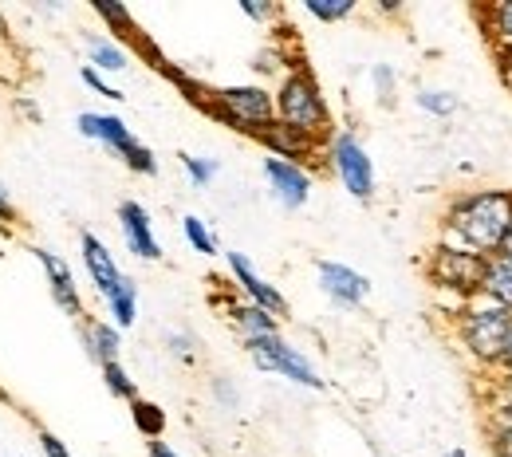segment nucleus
I'll return each mask as SVG.
<instances>
[{
	"mask_svg": "<svg viewBox=\"0 0 512 457\" xmlns=\"http://www.w3.org/2000/svg\"><path fill=\"white\" fill-rule=\"evenodd\" d=\"M146 457H182V454H178L170 442H162V438H158V442H146Z\"/></svg>",
	"mask_w": 512,
	"mask_h": 457,
	"instance_id": "obj_38",
	"label": "nucleus"
},
{
	"mask_svg": "<svg viewBox=\"0 0 512 457\" xmlns=\"http://www.w3.org/2000/svg\"><path fill=\"white\" fill-rule=\"evenodd\" d=\"M32 257H36L40 268H44V284H48L56 308H60L64 316H71L75 324H83L87 312H83V296H79V284H75L71 264H67L60 253H52V249H32Z\"/></svg>",
	"mask_w": 512,
	"mask_h": 457,
	"instance_id": "obj_9",
	"label": "nucleus"
},
{
	"mask_svg": "<svg viewBox=\"0 0 512 457\" xmlns=\"http://www.w3.org/2000/svg\"><path fill=\"white\" fill-rule=\"evenodd\" d=\"M414 103H418L426 115H438V119H449V115L461 107L453 91H434V87H422V91L414 95Z\"/></svg>",
	"mask_w": 512,
	"mask_h": 457,
	"instance_id": "obj_26",
	"label": "nucleus"
},
{
	"mask_svg": "<svg viewBox=\"0 0 512 457\" xmlns=\"http://www.w3.org/2000/svg\"><path fill=\"white\" fill-rule=\"evenodd\" d=\"M79 343H83V351H87V359L91 363H119V355H123V331L111 324V320H95V316H87L83 324H79Z\"/></svg>",
	"mask_w": 512,
	"mask_h": 457,
	"instance_id": "obj_15",
	"label": "nucleus"
},
{
	"mask_svg": "<svg viewBox=\"0 0 512 457\" xmlns=\"http://www.w3.org/2000/svg\"><path fill=\"white\" fill-rule=\"evenodd\" d=\"M245 351H249L256 371L280 375V379H288V383H296V387H308V391H323V379H320V371H316V363H312L300 347H292L284 335L253 339V343H245Z\"/></svg>",
	"mask_w": 512,
	"mask_h": 457,
	"instance_id": "obj_7",
	"label": "nucleus"
},
{
	"mask_svg": "<svg viewBox=\"0 0 512 457\" xmlns=\"http://www.w3.org/2000/svg\"><path fill=\"white\" fill-rule=\"evenodd\" d=\"M99 375H103V387L115 394V398H123V402H134V398H138V383L130 379V371L123 367V359H119V363H103Z\"/></svg>",
	"mask_w": 512,
	"mask_h": 457,
	"instance_id": "obj_23",
	"label": "nucleus"
},
{
	"mask_svg": "<svg viewBox=\"0 0 512 457\" xmlns=\"http://www.w3.org/2000/svg\"><path fill=\"white\" fill-rule=\"evenodd\" d=\"M205 111L213 119H221L225 127L256 138L276 123V91H268L264 83H233V87H217L205 99Z\"/></svg>",
	"mask_w": 512,
	"mask_h": 457,
	"instance_id": "obj_3",
	"label": "nucleus"
},
{
	"mask_svg": "<svg viewBox=\"0 0 512 457\" xmlns=\"http://www.w3.org/2000/svg\"><path fill=\"white\" fill-rule=\"evenodd\" d=\"M8 221H16V205H12L8 190L0 186V225H8Z\"/></svg>",
	"mask_w": 512,
	"mask_h": 457,
	"instance_id": "obj_39",
	"label": "nucleus"
},
{
	"mask_svg": "<svg viewBox=\"0 0 512 457\" xmlns=\"http://www.w3.org/2000/svg\"><path fill=\"white\" fill-rule=\"evenodd\" d=\"M123 166H127L130 174H142V178H154V174H158V158H154V150L142 146V142L123 158Z\"/></svg>",
	"mask_w": 512,
	"mask_h": 457,
	"instance_id": "obj_29",
	"label": "nucleus"
},
{
	"mask_svg": "<svg viewBox=\"0 0 512 457\" xmlns=\"http://www.w3.org/2000/svg\"><path fill=\"white\" fill-rule=\"evenodd\" d=\"M446 457H469V454H465V450H449Z\"/></svg>",
	"mask_w": 512,
	"mask_h": 457,
	"instance_id": "obj_42",
	"label": "nucleus"
},
{
	"mask_svg": "<svg viewBox=\"0 0 512 457\" xmlns=\"http://www.w3.org/2000/svg\"><path fill=\"white\" fill-rule=\"evenodd\" d=\"M485 264H489V257L469 253V249H457V245H446V241H442V245L430 253V261H426V276H430L434 288L453 292V296L461 300V308H465V304H473V300L481 296Z\"/></svg>",
	"mask_w": 512,
	"mask_h": 457,
	"instance_id": "obj_5",
	"label": "nucleus"
},
{
	"mask_svg": "<svg viewBox=\"0 0 512 457\" xmlns=\"http://www.w3.org/2000/svg\"><path fill=\"white\" fill-rule=\"evenodd\" d=\"M323 158L331 166V174L343 182V190L355 197V201H371L379 190V178H375V162L367 154V146L359 142V134L351 131H335L323 146Z\"/></svg>",
	"mask_w": 512,
	"mask_h": 457,
	"instance_id": "obj_6",
	"label": "nucleus"
},
{
	"mask_svg": "<svg viewBox=\"0 0 512 457\" xmlns=\"http://www.w3.org/2000/svg\"><path fill=\"white\" fill-rule=\"evenodd\" d=\"M87 64L95 67L99 75H119V71H127L130 67V56L119 40L91 32V36H87Z\"/></svg>",
	"mask_w": 512,
	"mask_h": 457,
	"instance_id": "obj_19",
	"label": "nucleus"
},
{
	"mask_svg": "<svg viewBox=\"0 0 512 457\" xmlns=\"http://www.w3.org/2000/svg\"><path fill=\"white\" fill-rule=\"evenodd\" d=\"M489 36L497 40V48H512V0L489 8Z\"/></svg>",
	"mask_w": 512,
	"mask_h": 457,
	"instance_id": "obj_27",
	"label": "nucleus"
},
{
	"mask_svg": "<svg viewBox=\"0 0 512 457\" xmlns=\"http://www.w3.org/2000/svg\"><path fill=\"white\" fill-rule=\"evenodd\" d=\"M130 418H134V426H138V434H142L146 442H158V438L166 434V410H162L158 402L142 398V394L130 402Z\"/></svg>",
	"mask_w": 512,
	"mask_h": 457,
	"instance_id": "obj_21",
	"label": "nucleus"
},
{
	"mask_svg": "<svg viewBox=\"0 0 512 457\" xmlns=\"http://www.w3.org/2000/svg\"><path fill=\"white\" fill-rule=\"evenodd\" d=\"M79 257H83V268H87V280L95 284L99 296H107L119 280H123V268L115 261V253L107 249V241H99L95 233H79Z\"/></svg>",
	"mask_w": 512,
	"mask_h": 457,
	"instance_id": "obj_14",
	"label": "nucleus"
},
{
	"mask_svg": "<svg viewBox=\"0 0 512 457\" xmlns=\"http://www.w3.org/2000/svg\"><path fill=\"white\" fill-rule=\"evenodd\" d=\"M95 12L115 28V32H123V36H134V20H130V12L123 4H111V0H95Z\"/></svg>",
	"mask_w": 512,
	"mask_h": 457,
	"instance_id": "obj_28",
	"label": "nucleus"
},
{
	"mask_svg": "<svg viewBox=\"0 0 512 457\" xmlns=\"http://www.w3.org/2000/svg\"><path fill=\"white\" fill-rule=\"evenodd\" d=\"M119 233H123L127 249L138 261H150V264L162 261V245L154 237V225H150L146 205H138V201H123L119 205Z\"/></svg>",
	"mask_w": 512,
	"mask_h": 457,
	"instance_id": "obj_13",
	"label": "nucleus"
},
{
	"mask_svg": "<svg viewBox=\"0 0 512 457\" xmlns=\"http://www.w3.org/2000/svg\"><path fill=\"white\" fill-rule=\"evenodd\" d=\"M241 12L256 20V24H264V20H276V4H256V0H241Z\"/></svg>",
	"mask_w": 512,
	"mask_h": 457,
	"instance_id": "obj_35",
	"label": "nucleus"
},
{
	"mask_svg": "<svg viewBox=\"0 0 512 457\" xmlns=\"http://www.w3.org/2000/svg\"><path fill=\"white\" fill-rule=\"evenodd\" d=\"M182 170H186V178H190L193 190H205V186H213V178L221 174V162H217V158H197V154H182Z\"/></svg>",
	"mask_w": 512,
	"mask_h": 457,
	"instance_id": "obj_25",
	"label": "nucleus"
},
{
	"mask_svg": "<svg viewBox=\"0 0 512 457\" xmlns=\"http://www.w3.org/2000/svg\"><path fill=\"white\" fill-rule=\"evenodd\" d=\"M166 351L174 359H182V363H193L197 359V339H193L190 331H170L166 335Z\"/></svg>",
	"mask_w": 512,
	"mask_h": 457,
	"instance_id": "obj_31",
	"label": "nucleus"
},
{
	"mask_svg": "<svg viewBox=\"0 0 512 457\" xmlns=\"http://www.w3.org/2000/svg\"><path fill=\"white\" fill-rule=\"evenodd\" d=\"M497 257L512 261V225H509V233H505V241H501V253H497Z\"/></svg>",
	"mask_w": 512,
	"mask_h": 457,
	"instance_id": "obj_40",
	"label": "nucleus"
},
{
	"mask_svg": "<svg viewBox=\"0 0 512 457\" xmlns=\"http://www.w3.org/2000/svg\"><path fill=\"white\" fill-rule=\"evenodd\" d=\"M371 83H375V91H379V103H394V83H398V75H394V67L390 64H375L371 67Z\"/></svg>",
	"mask_w": 512,
	"mask_h": 457,
	"instance_id": "obj_32",
	"label": "nucleus"
},
{
	"mask_svg": "<svg viewBox=\"0 0 512 457\" xmlns=\"http://www.w3.org/2000/svg\"><path fill=\"white\" fill-rule=\"evenodd\" d=\"M260 174L268 182V194L276 197L288 213H296V209L308 205V197H312V170L308 166H296V162H284V158H272L268 154L260 162Z\"/></svg>",
	"mask_w": 512,
	"mask_h": 457,
	"instance_id": "obj_8",
	"label": "nucleus"
},
{
	"mask_svg": "<svg viewBox=\"0 0 512 457\" xmlns=\"http://www.w3.org/2000/svg\"><path fill=\"white\" fill-rule=\"evenodd\" d=\"M75 131L83 138H91V142H99V146H107L115 158H127L130 150L138 146V138L130 134L127 123L119 115H107V111H83L75 119Z\"/></svg>",
	"mask_w": 512,
	"mask_h": 457,
	"instance_id": "obj_12",
	"label": "nucleus"
},
{
	"mask_svg": "<svg viewBox=\"0 0 512 457\" xmlns=\"http://www.w3.org/2000/svg\"><path fill=\"white\" fill-rule=\"evenodd\" d=\"M103 304H107V320L119 331L138 324V284H134V276L123 272V280L103 296Z\"/></svg>",
	"mask_w": 512,
	"mask_h": 457,
	"instance_id": "obj_18",
	"label": "nucleus"
},
{
	"mask_svg": "<svg viewBox=\"0 0 512 457\" xmlns=\"http://www.w3.org/2000/svg\"><path fill=\"white\" fill-rule=\"evenodd\" d=\"M355 0H304V12L308 16H316L320 24H339V20H347V16H355Z\"/></svg>",
	"mask_w": 512,
	"mask_h": 457,
	"instance_id": "obj_24",
	"label": "nucleus"
},
{
	"mask_svg": "<svg viewBox=\"0 0 512 457\" xmlns=\"http://www.w3.org/2000/svg\"><path fill=\"white\" fill-rule=\"evenodd\" d=\"M316 276H320V292L331 304H339V308H359L371 296V280L359 268H351V264L320 261L316 264Z\"/></svg>",
	"mask_w": 512,
	"mask_h": 457,
	"instance_id": "obj_11",
	"label": "nucleus"
},
{
	"mask_svg": "<svg viewBox=\"0 0 512 457\" xmlns=\"http://www.w3.org/2000/svg\"><path fill=\"white\" fill-rule=\"evenodd\" d=\"M225 312H229V324H233V331L241 335V343H253V339H264V335H280V320H276L272 312H264V308L249 304V300L229 304Z\"/></svg>",
	"mask_w": 512,
	"mask_h": 457,
	"instance_id": "obj_17",
	"label": "nucleus"
},
{
	"mask_svg": "<svg viewBox=\"0 0 512 457\" xmlns=\"http://www.w3.org/2000/svg\"><path fill=\"white\" fill-rule=\"evenodd\" d=\"M182 237H186V245H190L193 253H201V257H217L221 253V245H217V233L201 221V217H193L186 213L182 217Z\"/></svg>",
	"mask_w": 512,
	"mask_h": 457,
	"instance_id": "obj_22",
	"label": "nucleus"
},
{
	"mask_svg": "<svg viewBox=\"0 0 512 457\" xmlns=\"http://www.w3.org/2000/svg\"><path fill=\"white\" fill-rule=\"evenodd\" d=\"M256 142H260L272 158H284V162H296V166H304L308 154H316L320 146H327V142H316V138L292 131V127H284V123H272L268 131H260L256 134Z\"/></svg>",
	"mask_w": 512,
	"mask_h": 457,
	"instance_id": "obj_16",
	"label": "nucleus"
},
{
	"mask_svg": "<svg viewBox=\"0 0 512 457\" xmlns=\"http://www.w3.org/2000/svg\"><path fill=\"white\" fill-rule=\"evenodd\" d=\"M225 264H229V276H233V284L241 288V296H245L249 304L264 308V312H272L276 320H280V316H288V300L280 296V288H276V284H268V280L253 268V261H249L245 253H225Z\"/></svg>",
	"mask_w": 512,
	"mask_h": 457,
	"instance_id": "obj_10",
	"label": "nucleus"
},
{
	"mask_svg": "<svg viewBox=\"0 0 512 457\" xmlns=\"http://www.w3.org/2000/svg\"><path fill=\"white\" fill-rule=\"evenodd\" d=\"M276 123L292 127V131L308 134L316 142H327L335 127H331V107L323 99L320 79L308 67H292L284 71L280 87H276Z\"/></svg>",
	"mask_w": 512,
	"mask_h": 457,
	"instance_id": "obj_2",
	"label": "nucleus"
},
{
	"mask_svg": "<svg viewBox=\"0 0 512 457\" xmlns=\"http://www.w3.org/2000/svg\"><path fill=\"white\" fill-rule=\"evenodd\" d=\"M509 225L512 190H473V194L449 201L446 217H442V241L481 253V257H497Z\"/></svg>",
	"mask_w": 512,
	"mask_h": 457,
	"instance_id": "obj_1",
	"label": "nucleus"
},
{
	"mask_svg": "<svg viewBox=\"0 0 512 457\" xmlns=\"http://www.w3.org/2000/svg\"><path fill=\"white\" fill-rule=\"evenodd\" d=\"M213 394H217V402H221L225 410H233V406H237V387H233V379L217 375V379H213Z\"/></svg>",
	"mask_w": 512,
	"mask_h": 457,
	"instance_id": "obj_34",
	"label": "nucleus"
},
{
	"mask_svg": "<svg viewBox=\"0 0 512 457\" xmlns=\"http://www.w3.org/2000/svg\"><path fill=\"white\" fill-rule=\"evenodd\" d=\"M79 79H83V83H87L95 95H103V99H111V103H123V99H127L119 87H111V83H107V75H99V71H95L91 64L79 67Z\"/></svg>",
	"mask_w": 512,
	"mask_h": 457,
	"instance_id": "obj_30",
	"label": "nucleus"
},
{
	"mask_svg": "<svg viewBox=\"0 0 512 457\" xmlns=\"http://www.w3.org/2000/svg\"><path fill=\"white\" fill-rule=\"evenodd\" d=\"M0 257H4V253H0Z\"/></svg>",
	"mask_w": 512,
	"mask_h": 457,
	"instance_id": "obj_43",
	"label": "nucleus"
},
{
	"mask_svg": "<svg viewBox=\"0 0 512 457\" xmlns=\"http://www.w3.org/2000/svg\"><path fill=\"white\" fill-rule=\"evenodd\" d=\"M509 331H512V312L489 304V300H481V296L461 308L457 335H461L465 355H469L477 367H497V371H501L505 347H509Z\"/></svg>",
	"mask_w": 512,
	"mask_h": 457,
	"instance_id": "obj_4",
	"label": "nucleus"
},
{
	"mask_svg": "<svg viewBox=\"0 0 512 457\" xmlns=\"http://www.w3.org/2000/svg\"><path fill=\"white\" fill-rule=\"evenodd\" d=\"M20 457H24V454H20Z\"/></svg>",
	"mask_w": 512,
	"mask_h": 457,
	"instance_id": "obj_44",
	"label": "nucleus"
},
{
	"mask_svg": "<svg viewBox=\"0 0 512 457\" xmlns=\"http://www.w3.org/2000/svg\"><path fill=\"white\" fill-rule=\"evenodd\" d=\"M497 71H501L505 87L512 91V48H497Z\"/></svg>",
	"mask_w": 512,
	"mask_h": 457,
	"instance_id": "obj_37",
	"label": "nucleus"
},
{
	"mask_svg": "<svg viewBox=\"0 0 512 457\" xmlns=\"http://www.w3.org/2000/svg\"><path fill=\"white\" fill-rule=\"evenodd\" d=\"M481 300H489V304H497V308L512 312V261H505V257H489V264H485V280H481Z\"/></svg>",
	"mask_w": 512,
	"mask_h": 457,
	"instance_id": "obj_20",
	"label": "nucleus"
},
{
	"mask_svg": "<svg viewBox=\"0 0 512 457\" xmlns=\"http://www.w3.org/2000/svg\"><path fill=\"white\" fill-rule=\"evenodd\" d=\"M489 450L493 457H512V422H497L489 430Z\"/></svg>",
	"mask_w": 512,
	"mask_h": 457,
	"instance_id": "obj_33",
	"label": "nucleus"
},
{
	"mask_svg": "<svg viewBox=\"0 0 512 457\" xmlns=\"http://www.w3.org/2000/svg\"><path fill=\"white\" fill-rule=\"evenodd\" d=\"M501 371H512V331H509V347H505V363H501Z\"/></svg>",
	"mask_w": 512,
	"mask_h": 457,
	"instance_id": "obj_41",
	"label": "nucleus"
},
{
	"mask_svg": "<svg viewBox=\"0 0 512 457\" xmlns=\"http://www.w3.org/2000/svg\"><path fill=\"white\" fill-rule=\"evenodd\" d=\"M40 450H44V457H75L52 430H40Z\"/></svg>",
	"mask_w": 512,
	"mask_h": 457,
	"instance_id": "obj_36",
	"label": "nucleus"
}]
</instances>
